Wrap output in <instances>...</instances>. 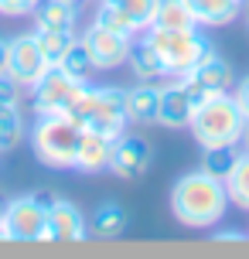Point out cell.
<instances>
[{
  "instance_id": "cell-25",
  "label": "cell",
  "mask_w": 249,
  "mask_h": 259,
  "mask_svg": "<svg viewBox=\"0 0 249 259\" xmlns=\"http://www.w3.org/2000/svg\"><path fill=\"white\" fill-rule=\"evenodd\" d=\"M92 21H96L99 27L116 31V34H133V38H137V27H133L130 14L123 11L116 0H99V4H96V14H92Z\"/></svg>"
},
{
  "instance_id": "cell-30",
  "label": "cell",
  "mask_w": 249,
  "mask_h": 259,
  "mask_svg": "<svg viewBox=\"0 0 249 259\" xmlns=\"http://www.w3.org/2000/svg\"><path fill=\"white\" fill-rule=\"evenodd\" d=\"M232 99H236L239 113L249 119V75H242V78H236V82H232Z\"/></svg>"
},
{
  "instance_id": "cell-19",
  "label": "cell",
  "mask_w": 249,
  "mask_h": 259,
  "mask_svg": "<svg viewBox=\"0 0 249 259\" xmlns=\"http://www.w3.org/2000/svg\"><path fill=\"white\" fill-rule=\"evenodd\" d=\"M34 41H38L41 55H45V62L48 65H58L62 58H65V52L72 48V41L79 38L75 34V27H38L34 24Z\"/></svg>"
},
{
  "instance_id": "cell-27",
  "label": "cell",
  "mask_w": 249,
  "mask_h": 259,
  "mask_svg": "<svg viewBox=\"0 0 249 259\" xmlns=\"http://www.w3.org/2000/svg\"><path fill=\"white\" fill-rule=\"evenodd\" d=\"M123 11L130 14L133 27H137V34H144L147 27L154 24V7H157V0H116Z\"/></svg>"
},
{
  "instance_id": "cell-33",
  "label": "cell",
  "mask_w": 249,
  "mask_h": 259,
  "mask_svg": "<svg viewBox=\"0 0 249 259\" xmlns=\"http://www.w3.org/2000/svg\"><path fill=\"white\" fill-rule=\"evenodd\" d=\"M38 201H41V205H45V208H48V205H52V201H55V194H52V191H38Z\"/></svg>"
},
{
  "instance_id": "cell-34",
  "label": "cell",
  "mask_w": 249,
  "mask_h": 259,
  "mask_svg": "<svg viewBox=\"0 0 249 259\" xmlns=\"http://www.w3.org/2000/svg\"><path fill=\"white\" fill-rule=\"evenodd\" d=\"M239 147H242V150H249V119H246V130H242V140H239Z\"/></svg>"
},
{
  "instance_id": "cell-22",
  "label": "cell",
  "mask_w": 249,
  "mask_h": 259,
  "mask_svg": "<svg viewBox=\"0 0 249 259\" xmlns=\"http://www.w3.org/2000/svg\"><path fill=\"white\" fill-rule=\"evenodd\" d=\"M225 191H229V205L249 211V150H242L232 170L225 174Z\"/></svg>"
},
{
  "instance_id": "cell-14",
  "label": "cell",
  "mask_w": 249,
  "mask_h": 259,
  "mask_svg": "<svg viewBox=\"0 0 249 259\" xmlns=\"http://www.w3.org/2000/svg\"><path fill=\"white\" fill-rule=\"evenodd\" d=\"M188 78H195L205 92H232V82H236V72L225 55H219L215 48L205 52V58L188 72Z\"/></svg>"
},
{
  "instance_id": "cell-18",
  "label": "cell",
  "mask_w": 249,
  "mask_h": 259,
  "mask_svg": "<svg viewBox=\"0 0 249 259\" xmlns=\"http://www.w3.org/2000/svg\"><path fill=\"white\" fill-rule=\"evenodd\" d=\"M127 232V211L119 201H103L89 215V235L96 239H119Z\"/></svg>"
},
{
  "instance_id": "cell-21",
  "label": "cell",
  "mask_w": 249,
  "mask_h": 259,
  "mask_svg": "<svg viewBox=\"0 0 249 259\" xmlns=\"http://www.w3.org/2000/svg\"><path fill=\"white\" fill-rule=\"evenodd\" d=\"M27 137V123L21 116V106H4L0 103V154L17 150Z\"/></svg>"
},
{
  "instance_id": "cell-10",
  "label": "cell",
  "mask_w": 249,
  "mask_h": 259,
  "mask_svg": "<svg viewBox=\"0 0 249 259\" xmlns=\"http://www.w3.org/2000/svg\"><path fill=\"white\" fill-rule=\"evenodd\" d=\"M4 225L11 232V242H38L45 225V205L38 194H21L4 205Z\"/></svg>"
},
{
  "instance_id": "cell-24",
  "label": "cell",
  "mask_w": 249,
  "mask_h": 259,
  "mask_svg": "<svg viewBox=\"0 0 249 259\" xmlns=\"http://www.w3.org/2000/svg\"><path fill=\"white\" fill-rule=\"evenodd\" d=\"M239 154H242V147L239 143H222V147H201V164L198 167L209 170V174H215V178H222L232 170V164L239 160Z\"/></svg>"
},
{
  "instance_id": "cell-2",
  "label": "cell",
  "mask_w": 249,
  "mask_h": 259,
  "mask_svg": "<svg viewBox=\"0 0 249 259\" xmlns=\"http://www.w3.org/2000/svg\"><path fill=\"white\" fill-rule=\"evenodd\" d=\"M31 150L45 167L52 170H72L75 167V150H79L82 126L68 113H38L31 126Z\"/></svg>"
},
{
  "instance_id": "cell-11",
  "label": "cell",
  "mask_w": 249,
  "mask_h": 259,
  "mask_svg": "<svg viewBox=\"0 0 249 259\" xmlns=\"http://www.w3.org/2000/svg\"><path fill=\"white\" fill-rule=\"evenodd\" d=\"M45 68H48V62H45V55H41V48H38V41H34L31 31L11 38V45H7V72H11L24 89H31V85L45 75Z\"/></svg>"
},
{
  "instance_id": "cell-37",
  "label": "cell",
  "mask_w": 249,
  "mask_h": 259,
  "mask_svg": "<svg viewBox=\"0 0 249 259\" xmlns=\"http://www.w3.org/2000/svg\"><path fill=\"white\" fill-rule=\"evenodd\" d=\"M0 219H4V201H0Z\"/></svg>"
},
{
  "instance_id": "cell-15",
  "label": "cell",
  "mask_w": 249,
  "mask_h": 259,
  "mask_svg": "<svg viewBox=\"0 0 249 259\" xmlns=\"http://www.w3.org/2000/svg\"><path fill=\"white\" fill-rule=\"evenodd\" d=\"M184 4L195 14L198 27H225L239 21V14H242L239 0H184Z\"/></svg>"
},
{
  "instance_id": "cell-16",
  "label": "cell",
  "mask_w": 249,
  "mask_h": 259,
  "mask_svg": "<svg viewBox=\"0 0 249 259\" xmlns=\"http://www.w3.org/2000/svg\"><path fill=\"white\" fill-rule=\"evenodd\" d=\"M157 89L160 82H133L127 89V119L130 123H157Z\"/></svg>"
},
{
  "instance_id": "cell-1",
  "label": "cell",
  "mask_w": 249,
  "mask_h": 259,
  "mask_svg": "<svg viewBox=\"0 0 249 259\" xmlns=\"http://www.w3.org/2000/svg\"><path fill=\"white\" fill-rule=\"evenodd\" d=\"M229 211L225 181L209 170H188L171 184V215L184 229H215Z\"/></svg>"
},
{
  "instance_id": "cell-13",
  "label": "cell",
  "mask_w": 249,
  "mask_h": 259,
  "mask_svg": "<svg viewBox=\"0 0 249 259\" xmlns=\"http://www.w3.org/2000/svg\"><path fill=\"white\" fill-rule=\"evenodd\" d=\"M113 143H116V137H106V133H96V130H82L72 170H79V174H103V170H109Z\"/></svg>"
},
{
  "instance_id": "cell-35",
  "label": "cell",
  "mask_w": 249,
  "mask_h": 259,
  "mask_svg": "<svg viewBox=\"0 0 249 259\" xmlns=\"http://www.w3.org/2000/svg\"><path fill=\"white\" fill-rule=\"evenodd\" d=\"M62 4H75V7H79V4H82V0H62Z\"/></svg>"
},
{
  "instance_id": "cell-8",
  "label": "cell",
  "mask_w": 249,
  "mask_h": 259,
  "mask_svg": "<svg viewBox=\"0 0 249 259\" xmlns=\"http://www.w3.org/2000/svg\"><path fill=\"white\" fill-rule=\"evenodd\" d=\"M79 82H86V78L68 75L62 65H48L45 75L27 89V92H31V106H34V113H62V109L68 106V99H72V92H75Z\"/></svg>"
},
{
  "instance_id": "cell-7",
  "label": "cell",
  "mask_w": 249,
  "mask_h": 259,
  "mask_svg": "<svg viewBox=\"0 0 249 259\" xmlns=\"http://www.w3.org/2000/svg\"><path fill=\"white\" fill-rule=\"evenodd\" d=\"M127 126H130V119H127V89H119V85H96V103H92V113L82 123V130L119 137Z\"/></svg>"
},
{
  "instance_id": "cell-20",
  "label": "cell",
  "mask_w": 249,
  "mask_h": 259,
  "mask_svg": "<svg viewBox=\"0 0 249 259\" xmlns=\"http://www.w3.org/2000/svg\"><path fill=\"white\" fill-rule=\"evenodd\" d=\"M31 17L38 27H75L79 24V7L62 4V0H41Z\"/></svg>"
},
{
  "instance_id": "cell-3",
  "label": "cell",
  "mask_w": 249,
  "mask_h": 259,
  "mask_svg": "<svg viewBox=\"0 0 249 259\" xmlns=\"http://www.w3.org/2000/svg\"><path fill=\"white\" fill-rule=\"evenodd\" d=\"M191 137L198 147H222V143H239L242 130H246V116L239 113L232 92H212L191 113Z\"/></svg>"
},
{
  "instance_id": "cell-32",
  "label": "cell",
  "mask_w": 249,
  "mask_h": 259,
  "mask_svg": "<svg viewBox=\"0 0 249 259\" xmlns=\"http://www.w3.org/2000/svg\"><path fill=\"white\" fill-rule=\"evenodd\" d=\"M7 45L11 38H0V72H7Z\"/></svg>"
},
{
  "instance_id": "cell-6",
  "label": "cell",
  "mask_w": 249,
  "mask_h": 259,
  "mask_svg": "<svg viewBox=\"0 0 249 259\" xmlns=\"http://www.w3.org/2000/svg\"><path fill=\"white\" fill-rule=\"evenodd\" d=\"M82 41H86V48L92 55V68L96 72H113L119 65H127L130 48H133V34H116L109 27H99L96 21L82 31Z\"/></svg>"
},
{
  "instance_id": "cell-23",
  "label": "cell",
  "mask_w": 249,
  "mask_h": 259,
  "mask_svg": "<svg viewBox=\"0 0 249 259\" xmlns=\"http://www.w3.org/2000/svg\"><path fill=\"white\" fill-rule=\"evenodd\" d=\"M154 24L157 27H174V31H191V27H198V21H195V14L188 11L184 0H157V7H154Z\"/></svg>"
},
{
  "instance_id": "cell-17",
  "label": "cell",
  "mask_w": 249,
  "mask_h": 259,
  "mask_svg": "<svg viewBox=\"0 0 249 259\" xmlns=\"http://www.w3.org/2000/svg\"><path fill=\"white\" fill-rule=\"evenodd\" d=\"M127 65H130V72H133V78H137V82H164V78H168L164 62L157 58L154 45H150L144 34H140V38H133V48H130Z\"/></svg>"
},
{
  "instance_id": "cell-36",
  "label": "cell",
  "mask_w": 249,
  "mask_h": 259,
  "mask_svg": "<svg viewBox=\"0 0 249 259\" xmlns=\"http://www.w3.org/2000/svg\"><path fill=\"white\" fill-rule=\"evenodd\" d=\"M246 31H249V7H246Z\"/></svg>"
},
{
  "instance_id": "cell-5",
  "label": "cell",
  "mask_w": 249,
  "mask_h": 259,
  "mask_svg": "<svg viewBox=\"0 0 249 259\" xmlns=\"http://www.w3.org/2000/svg\"><path fill=\"white\" fill-rule=\"evenodd\" d=\"M89 239V219L65 198H55L45 208V225H41L38 242H86Z\"/></svg>"
},
{
  "instance_id": "cell-28",
  "label": "cell",
  "mask_w": 249,
  "mask_h": 259,
  "mask_svg": "<svg viewBox=\"0 0 249 259\" xmlns=\"http://www.w3.org/2000/svg\"><path fill=\"white\" fill-rule=\"evenodd\" d=\"M21 96H24V85H21L11 72H0V103L4 106H21Z\"/></svg>"
},
{
  "instance_id": "cell-4",
  "label": "cell",
  "mask_w": 249,
  "mask_h": 259,
  "mask_svg": "<svg viewBox=\"0 0 249 259\" xmlns=\"http://www.w3.org/2000/svg\"><path fill=\"white\" fill-rule=\"evenodd\" d=\"M144 38L154 45L157 58L164 62V72L168 78H181L195 68L205 52L212 48V41L201 34V27H191V31H174V27H157L150 24L144 31Z\"/></svg>"
},
{
  "instance_id": "cell-12",
  "label": "cell",
  "mask_w": 249,
  "mask_h": 259,
  "mask_svg": "<svg viewBox=\"0 0 249 259\" xmlns=\"http://www.w3.org/2000/svg\"><path fill=\"white\" fill-rule=\"evenodd\" d=\"M191 113H195V103L184 89L181 78H171V82H160L157 89V123L164 130H184L191 123Z\"/></svg>"
},
{
  "instance_id": "cell-9",
  "label": "cell",
  "mask_w": 249,
  "mask_h": 259,
  "mask_svg": "<svg viewBox=\"0 0 249 259\" xmlns=\"http://www.w3.org/2000/svg\"><path fill=\"white\" fill-rule=\"evenodd\" d=\"M154 164V147L147 137L140 133H119L116 143H113V160H109V170L123 178V181H137V178H144L147 170Z\"/></svg>"
},
{
  "instance_id": "cell-29",
  "label": "cell",
  "mask_w": 249,
  "mask_h": 259,
  "mask_svg": "<svg viewBox=\"0 0 249 259\" xmlns=\"http://www.w3.org/2000/svg\"><path fill=\"white\" fill-rule=\"evenodd\" d=\"M41 0H0V14L4 17H27V14H34Z\"/></svg>"
},
{
  "instance_id": "cell-31",
  "label": "cell",
  "mask_w": 249,
  "mask_h": 259,
  "mask_svg": "<svg viewBox=\"0 0 249 259\" xmlns=\"http://www.w3.org/2000/svg\"><path fill=\"white\" fill-rule=\"evenodd\" d=\"M212 239H215V242H242L246 235H242V232H236V229H229V232H215Z\"/></svg>"
},
{
  "instance_id": "cell-26",
  "label": "cell",
  "mask_w": 249,
  "mask_h": 259,
  "mask_svg": "<svg viewBox=\"0 0 249 259\" xmlns=\"http://www.w3.org/2000/svg\"><path fill=\"white\" fill-rule=\"evenodd\" d=\"M58 65L65 68L68 75H75V78H89V72H96V68H92V55H89V48H86L82 38L72 41V48L65 52V58H62Z\"/></svg>"
},
{
  "instance_id": "cell-38",
  "label": "cell",
  "mask_w": 249,
  "mask_h": 259,
  "mask_svg": "<svg viewBox=\"0 0 249 259\" xmlns=\"http://www.w3.org/2000/svg\"><path fill=\"white\" fill-rule=\"evenodd\" d=\"M239 4H246V0H239Z\"/></svg>"
}]
</instances>
